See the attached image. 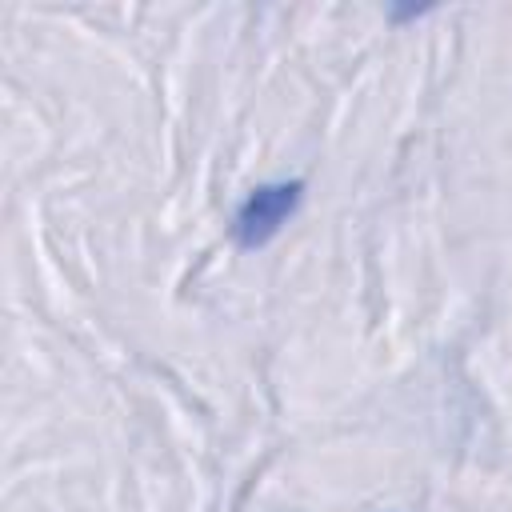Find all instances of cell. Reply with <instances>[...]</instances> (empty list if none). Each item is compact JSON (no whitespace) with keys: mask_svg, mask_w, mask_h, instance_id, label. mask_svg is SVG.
<instances>
[{"mask_svg":"<svg viewBox=\"0 0 512 512\" xmlns=\"http://www.w3.org/2000/svg\"><path fill=\"white\" fill-rule=\"evenodd\" d=\"M304 200V180H268V184H256L236 216H232V240L240 252H256L264 244H272L280 236V228L292 220V212L300 208Z\"/></svg>","mask_w":512,"mask_h":512,"instance_id":"cell-1","label":"cell"}]
</instances>
